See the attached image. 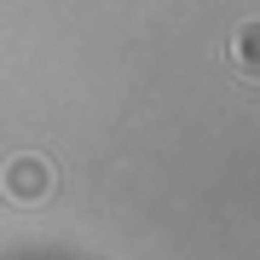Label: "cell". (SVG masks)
<instances>
[{
	"instance_id": "7a4b0ae2",
	"label": "cell",
	"mask_w": 260,
	"mask_h": 260,
	"mask_svg": "<svg viewBox=\"0 0 260 260\" xmlns=\"http://www.w3.org/2000/svg\"><path fill=\"white\" fill-rule=\"evenodd\" d=\"M225 64L237 70V81H249V87H260V18H249V23H237L232 47H225Z\"/></svg>"
},
{
	"instance_id": "6da1fadb",
	"label": "cell",
	"mask_w": 260,
	"mask_h": 260,
	"mask_svg": "<svg viewBox=\"0 0 260 260\" xmlns=\"http://www.w3.org/2000/svg\"><path fill=\"white\" fill-rule=\"evenodd\" d=\"M52 185H58V179H52V162H47V156H29V150L0 168V197H6L12 208H35V203H47Z\"/></svg>"
}]
</instances>
